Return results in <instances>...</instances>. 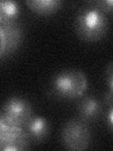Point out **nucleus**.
I'll return each instance as SVG.
<instances>
[{"label": "nucleus", "instance_id": "1", "mask_svg": "<svg viewBox=\"0 0 113 151\" xmlns=\"http://www.w3.org/2000/svg\"><path fill=\"white\" fill-rule=\"evenodd\" d=\"M74 25L80 39L96 42L107 35L109 28V20L107 13L91 3L77 12Z\"/></svg>", "mask_w": 113, "mask_h": 151}, {"label": "nucleus", "instance_id": "2", "mask_svg": "<svg viewBox=\"0 0 113 151\" xmlns=\"http://www.w3.org/2000/svg\"><path fill=\"white\" fill-rule=\"evenodd\" d=\"M88 90L86 75L78 69H65L56 73L50 82L49 91L61 100H74L81 97Z\"/></svg>", "mask_w": 113, "mask_h": 151}, {"label": "nucleus", "instance_id": "3", "mask_svg": "<svg viewBox=\"0 0 113 151\" xmlns=\"http://www.w3.org/2000/svg\"><path fill=\"white\" fill-rule=\"evenodd\" d=\"M60 139L63 146L68 150L80 151L87 149L92 140L89 123L80 117L71 118L62 126Z\"/></svg>", "mask_w": 113, "mask_h": 151}, {"label": "nucleus", "instance_id": "4", "mask_svg": "<svg viewBox=\"0 0 113 151\" xmlns=\"http://www.w3.org/2000/svg\"><path fill=\"white\" fill-rule=\"evenodd\" d=\"M1 112L11 126L23 127L33 115V108L28 99L13 96L4 102Z\"/></svg>", "mask_w": 113, "mask_h": 151}, {"label": "nucleus", "instance_id": "5", "mask_svg": "<svg viewBox=\"0 0 113 151\" xmlns=\"http://www.w3.org/2000/svg\"><path fill=\"white\" fill-rule=\"evenodd\" d=\"M24 39V28L17 21L0 23V59L9 57L20 47Z\"/></svg>", "mask_w": 113, "mask_h": 151}, {"label": "nucleus", "instance_id": "6", "mask_svg": "<svg viewBox=\"0 0 113 151\" xmlns=\"http://www.w3.org/2000/svg\"><path fill=\"white\" fill-rule=\"evenodd\" d=\"M31 141L23 127L11 126V129L0 134V150H27Z\"/></svg>", "mask_w": 113, "mask_h": 151}, {"label": "nucleus", "instance_id": "7", "mask_svg": "<svg viewBox=\"0 0 113 151\" xmlns=\"http://www.w3.org/2000/svg\"><path fill=\"white\" fill-rule=\"evenodd\" d=\"M77 103L78 117L88 123L97 121L103 113V103L92 94H83Z\"/></svg>", "mask_w": 113, "mask_h": 151}, {"label": "nucleus", "instance_id": "8", "mask_svg": "<svg viewBox=\"0 0 113 151\" xmlns=\"http://www.w3.org/2000/svg\"><path fill=\"white\" fill-rule=\"evenodd\" d=\"M31 142L40 143L45 140L50 132V123L44 116L32 115L24 126Z\"/></svg>", "mask_w": 113, "mask_h": 151}, {"label": "nucleus", "instance_id": "9", "mask_svg": "<svg viewBox=\"0 0 113 151\" xmlns=\"http://www.w3.org/2000/svg\"><path fill=\"white\" fill-rule=\"evenodd\" d=\"M26 6L34 12L41 15L55 13L62 7V0H26Z\"/></svg>", "mask_w": 113, "mask_h": 151}, {"label": "nucleus", "instance_id": "10", "mask_svg": "<svg viewBox=\"0 0 113 151\" xmlns=\"http://www.w3.org/2000/svg\"><path fill=\"white\" fill-rule=\"evenodd\" d=\"M21 14V6L18 1L0 0V23L17 21Z\"/></svg>", "mask_w": 113, "mask_h": 151}, {"label": "nucleus", "instance_id": "11", "mask_svg": "<svg viewBox=\"0 0 113 151\" xmlns=\"http://www.w3.org/2000/svg\"><path fill=\"white\" fill-rule=\"evenodd\" d=\"M94 6L100 9L105 13H110L112 12V0H95L92 2Z\"/></svg>", "mask_w": 113, "mask_h": 151}, {"label": "nucleus", "instance_id": "12", "mask_svg": "<svg viewBox=\"0 0 113 151\" xmlns=\"http://www.w3.org/2000/svg\"><path fill=\"white\" fill-rule=\"evenodd\" d=\"M106 82L108 85V91L113 92V68H112V63H108V66L106 69Z\"/></svg>", "mask_w": 113, "mask_h": 151}, {"label": "nucleus", "instance_id": "13", "mask_svg": "<svg viewBox=\"0 0 113 151\" xmlns=\"http://www.w3.org/2000/svg\"><path fill=\"white\" fill-rule=\"evenodd\" d=\"M11 125H9V123L8 122V120L5 118V116L3 115V113L0 111V134L1 133H4V132H6L7 130H9L11 129Z\"/></svg>", "mask_w": 113, "mask_h": 151}, {"label": "nucleus", "instance_id": "14", "mask_svg": "<svg viewBox=\"0 0 113 151\" xmlns=\"http://www.w3.org/2000/svg\"><path fill=\"white\" fill-rule=\"evenodd\" d=\"M107 129L110 131H112V127H113V108L112 106H109V109H108V111H107Z\"/></svg>", "mask_w": 113, "mask_h": 151}, {"label": "nucleus", "instance_id": "15", "mask_svg": "<svg viewBox=\"0 0 113 151\" xmlns=\"http://www.w3.org/2000/svg\"><path fill=\"white\" fill-rule=\"evenodd\" d=\"M104 100H105L106 104H107V105H108V107L112 106V102H113V92H109V91H108L107 93H106Z\"/></svg>", "mask_w": 113, "mask_h": 151}]
</instances>
